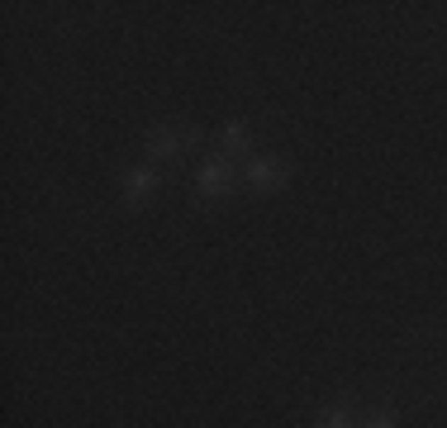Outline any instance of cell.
I'll return each mask as SVG.
<instances>
[{
    "instance_id": "obj_3",
    "label": "cell",
    "mask_w": 447,
    "mask_h": 428,
    "mask_svg": "<svg viewBox=\"0 0 447 428\" xmlns=\"http://www.w3.org/2000/svg\"><path fill=\"white\" fill-rule=\"evenodd\" d=\"M148 186H153V176H148V172L128 176V205H138V195H148Z\"/></svg>"
},
{
    "instance_id": "obj_5",
    "label": "cell",
    "mask_w": 447,
    "mask_h": 428,
    "mask_svg": "<svg viewBox=\"0 0 447 428\" xmlns=\"http://www.w3.org/2000/svg\"><path fill=\"white\" fill-rule=\"evenodd\" d=\"M224 143H228V148H243V143H248V133H243V124H228V133H224Z\"/></svg>"
},
{
    "instance_id": "obj_6",
    "label": "cell",
    "mask_w": 447,
    "mask_h": 428,
    "mask_svg": "<svg viewBox=\"0 0 447 428\" xmlns=\"http://www.w3.org/2000/svg\"><path fill=\"white\" fill-rule=\"evenodd\" d=\"M319 428H348V414H343V410L324 414V419H319Z\"/></svg>"
},
{
    "instance_id": "obj_4",
    "label": "cell",
    "mask_w": 447,
    "mask_h": 428,
    "mask_svg": "<svg viewBox=\"0 0 447 428\" xmlns=\"http://www.w3.org/2000/svg\"><path fill=\"white\" fill-rule=\"evenodd\" d=\"M253 181H257V186H276V181H281V172H276L272 162H253Z\"/></svg>"
},
{
    "instance_id": "obj_7",
    "label": "cell",
    "mask_w": 447,
    "mask_h": 428,
    "mask_svg": "<svg viewBox=\"0 0 447 428\" xmlns=\"http://www.w3.org/2000/svg\"><path fill=\"white\" fill-rule=\"evenodd\" d=\"M367 428H395V424H390V419H385V414H381V419H371Z\"/></svg>"
},
{
    "instance_id": "obj_1",
    "label": "cell",
    "mask_w": 447,
    "mask_h": 428,
    "mask_svg": "<svg viewBox=\"0 0 447 428\" xmlns=\"http://www.w3.org/2000/svg\"><path fill=\"white\" fill-rule=\"evenodd\" d=\"M200 190H205V195H224V190H228V167H224V158L219 162H205V172H200Z\"/></svg>"
},
{
    "instance_id": "obj_2",
    "label": "cell",
    "mask_w": 447,
    "mask_h": 428,
    "mask_svg": "<svg viewBox=\"0 0 447 428\" xmlns=\"http://www.w3.org/2000/svg\"><path fill=\"white\" fill-rule=\"evenodd\" d=\"M181 148H186L181 133H158V138H153V158H172V153H181Z\"/></svg>"
}]
</instances>
